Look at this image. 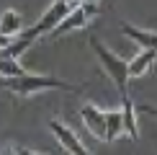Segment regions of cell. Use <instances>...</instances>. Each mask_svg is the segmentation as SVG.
I'll return each instance as SVG.
<instances>
[{
	"label": "cell",
	"instance_id": "2",
	"mask_svg": "<svg viewBox=\"0 0 157 155\" xmlns=\"http://www.w3.org/2000/svg\"><path fill=\"white\" fill-rule=\"evenodd\" d=\"M90 49L95 52L98 62L103 65V70H106V75L113 80V85L119 88L121 98H126V96H129V78H132V75H129V62L121 60L116 52H111L98 36H90Z\"/></svg>",
	"mask_w": 157,
	"mask_h": 155
},
{
	"label": "cell",
	"instance_id": "11",
	"mask_svg": "<svg viewBox=\"0 0 157 155\" xmlns=\"http://www.w3.org/2000/svg\"><path fill=\"white\" fill-rule=\"evenodd\" d=\"M0 73L3 78H16V75H23V65L16 60V57H3V62H0Z\"/></svg>",
	"mask_w": 157,
	"mask_h": 155
},
{
	"label": "cell",
	"instance_id": "6",
	"mask_svg": "<svg viewBox=\"0 0 157 155\" xmlns=\"http://www.w3.org/2000/svg\"><path fill=\"white\" fill-rule=\"evenodd\" d=\"M23 16L18 10H3V18H0V39L3 42H8V39H16L18 34H23Z\"/></svg>",
	"mask_w": 157,
	"mask_h": 155
},
{
	"label": "cell",
	"instance_id": "1",
	"mask_svg": "<svg viewBox=\"0 0 157 155\" xmlns=\"http://www.w3.org/2000/svg\"><path fill=\"white\" fill-rule=\"evenodd\" d=\"M5 90H10L13 96H21V98H29V96L44 93V90H67V93H82V85H75V83H67L57 75H34V73H23L16 78H0Z\"/></svg>",
	"mask_w": 157,
	"mask_h": 155
},
{
	"label": "cell",
	"instance_id": "10",
	"mask_svg": "<svg viewBox=\"0 0 157 155\" xmlns=\"http://www.w3.org/2000/svg\"><path fill=\"white\" fill-rule=\"evenodd\" d=\"M121 109H124V121H126V134L132 142H136L139 140V121H136V106H134L132 96L121 98Z\"/></svg>",
	"mask_w": 157,
	"mask_h": 155
},
{
	"label": "cell",
	"instance_id": "3",
	"mask_svg": "<svg viewBox=\"0 0 157 155\" xmlns=\"http://www.w3.org/2000/svg\"><path fill=\"white\" fill-rule=\"evenodd\" d=\"M95 16H98V3H95V0H82L75 10L70 13L59 26H57L54 36H62V34L75 31V29H82V26H88V21H90V18H95Z\"/></svg>",
	"mask_w": 157,
	"mask_h": 155
},
{
	"label": "cell",
	"instance_id": "14",
	"mask_svg": "<svg viewBox=\"0 0 157 155\" xmlns=\"http://www.w3.org/2000/svg\"><path fill=\"white\" fill-rule=\"evenodd\" d=\"M8 155H16V153H13V150H10V153H8Z\"/></svg>",
	"mask_w": 157,
	"mask_h": 155
},
{
	"label": "cell",
	"instance_id": "12",
	"mask_svg": "<svg viewBox=\"0 0 157 155\" xmlns=\"http://www.w3.org/2000/svg\"><path fill=\"white\" fill-rule=\"evenodd\" d=\"M16 155H41V153H36V150H31V147H16L13 150Z\"/></svg>",
	"mask_w": 157,
	"mask_h": 155
},
{
	"label": "cell",
	"instance_id": "5",
	"mask_svg": "<svg viewBox=\"0 0 157 155\" xmlns=\"http://www.w3.org/2000/svg\"><path fill=\"white\" fill-rule=\"evenodd\" d=\"M80 116H82V124L88 127V132L98 140H106V129H108V121H106V111H101L93 103H85L80 109Z\"/></svg>",
	"mask_w": 157,
	"mask_h": 155
},
{
	"label": "cell",
	"instance_id": "8",
	"mask_svg": "<svg viewBox=\"0 0 157 155\" xmlns=\"http://www.w3.org/2000/svg\"><path fill=\"white\" fill-rule=\"evenodd\" d=\"M157 62V49L149 47V49H142L139 54L132 57V62H129V75L132 78H142L147 75L149 70H152V65Z\"/></svg>",
	"mask_w": 157,
	"mask_h": 155
},
{
	"label": "cell",
	"instance_id": "4",
	"mask_svg": "<svg viewBox=\"0 0 157 155\" xmlns=\"http://www.w3.org/2000/svg\"><path fill=\"white\" fill-rule=\"evenodd\" d=\"M49 129L54 132L57 142H59L70 155H90V150L82 145V140L77 137V132L70 124H64V121H59V119H49Z\"/></svg>",
	"mask_w": 157,
	"mask_h": 155
},
{
	"label": "cell",
	"instance_id": "9",
	"mask_svg": "<svg viewBox=\"0 0 157 155\" xmlns=\"http://www.w3.org/2000/svg\"><path fill=\"white\" fill-rule=\"evenodd\" d=\"M106 121H108V129H106V142L119 140L121 134L126 132V121H124V109H111V111H106Z\"/></svg>",
	"mask_w": 157,
	"mask_h": 155
},
{
	"label": "cell",
	"instance_id": "13",
	"mask_svg": "<svg viewBox=\"0 0 157 155\" xmlns=\"http://www.w3.org/2000/svg\"><path fill=\"white\" fill-rule=\"evenodd\" d=\"M139 111H144V114H152V116H157V109H155V106H149V103H142V106H139Z\"/></svg>",
	"mask_w": 157,
	"mask_h": 155
},
{
	"label": "cell",
	"instance_id": "7",
	"mask_svg": "<svg viewBox=\"0 0 157 155\" xmlns=\"http://www.w3.org/2000/svg\"><path fill=\"white\" fill-rule=\"evenodd\" d=\"M119 29L126 34L132 42H136L142 49H149V47H155L157 49V31H149V29H139V26H134V23H129V21H121L119 23Z\"/></svg>",
	"mask_w": 157,
	"mask_h": 155
}]
</instances>
